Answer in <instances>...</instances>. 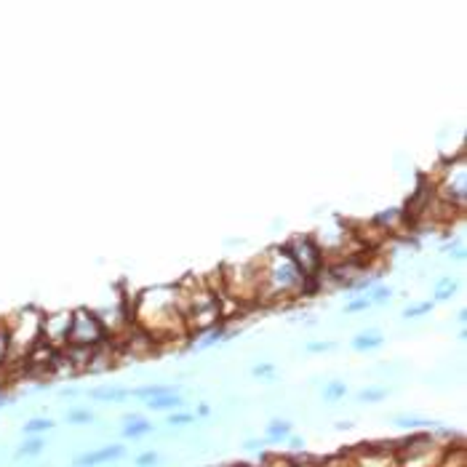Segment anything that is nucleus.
<instances>
[{
  "mask_svg": "<svg viewBox=\"0 0 467 467\" xmlns=\"http://www.w3.org/2000/svg\"><path fill=\"white\" fill-rule=\"evenodd\" d=\"M259 267V302H283V299H296L305 296L307 278L299 272V267L291 262V257L283 251V246L270 248L265 257L257 262Z\"/></svg>",
  "mask_w": 467,
  "mask_h": 467,
  "instance_id": "obj_1",
  "label": "nucleus"
},
{
  "mask_svg": "<svg viewBox=\"0 0 467 467\" xmlns=\"http://www.w3.org/2000/svg\"><path fill=\"white\" fill-rule=\"evenodd\" d=\"M6 323V339H8V350H6V363H19L24 366V358L32 353V347L41 342V326H43V312L38 307H24L14 312Z\"/></svg>",
  "mask_w": 467,
  "mask_h": 467,
  "instance_id": "obj_2",
  "label": "nucleus"
},
{
  "mask_svg": "<svg viewBox=\"0 0 467 467\" xmlns=\"http://www.w3.org/2000/svg\"><path fill=\"white\" fill-rule=\"evenodd\" d=\"M283 251L289 254L291 262L299 267V272L307 281H321V272L326 267V257H323L321 246L312 235H294L289 243H283Z\"/></svg>",
  "mask_w": 467,
  "mask_h": 467,
  "instance_id": "obj_3",
  "label": "nucleus"
},
{
  "mask_svg": "<svg viewBox=\"0 0 467 467\" xmlns=\"http://www.w3.org/2000/svg\"><path fill=\"white\" fill-rule=\"evenodd\" d=\"M107 334L102 329V323L96 321L94 310H72V323H69V336H67V345L72 347H89V350H96L102 345H107Z\"/></svg>",
  "mask_w": 467,
  "mask_h": 467,
  "instance_id": "obj_4",
  "label": "nucleus"
},
{
  "mask_svg": "<svg viewBox=\"0 0 467 467\" xmlns=\"http://www.w3.org/2000/svg\"><path fill=\"white\" fill-rule=\"evenodd\" d=\"M69 323H72V310L59 312H43V326H41V342L54 347V350H65L67 336H69Z\"/></svg>",
  "mask_w": 467,
  "mask_h": 467,
  "instance_id": "obj_5",
  "label": "nucleus"
},
{
  "mask_svg": "<svg viewBox=\"0 0 467 467\" xmlns=\"http://www.w3.org/2000/svg\"><path fill=\"white\" fill-rule=\"evenodd\" d=\"M126 454V448L120 444H112V446H102V448H94V451H86V454H80V457H75V467H99V465H107L112 459H120Z\"/></svg>",
  "mask_w": 467,
  "mask_h": 467,
  "instance_id": "obj_6",
  "label": "nucleus"
},
{
  "mask_svg": "<svg viewBox=\"0 0 467 467\" xmlns=\"http://www.w3.org/2000/svg\"><path fill=\"white\" fill-rule=\"evenodd\" d=\"M227 336H230V332H227L222 323H219V326H214V329H208V332L195 334L190 345H193V350H208V347H214V345L224 342Z\"/></svg>",
  "mask_w": 467,
  "mask_h": 467,
  "instance_id": "obj_7",
  "label": "nucleus"
},
{
  "mask_svg": "<svg viewBox=\"0 0 467 467\" xmlns=\"http://www.w3.org/2000/svg\"><path fill=\"white\" fill-rule=\"evenodd\" d=\"M131 398H142L150 400L158 398V395H174V393H182L179 384H142V387H129Z\"/></svg>",
  "mask_w": 467,
  "mask_h": 467,
  "instance_id": "obj_8",
  "label": "nucleus"
},
{
  "mask_svg": "<svg viewBox=\"0 0 467 467\" xmlns=\"http://www.w3.org/2000/svg\"><path fill=\"white\" fill-rule=\"evenodd\" d=\"M291 433H294V424L291 422H286V420H272V422L267 424L262 441H265V444H286Z\"/></svg>",
  "mask_w": 467,
  "mask_h": 467,
  "instance_id": "obj_9",
  "label": "nucleus"
},
{
  "mask_svg": "<svg viewBox=\"0 0 467 467\" xmlns=\"http://www.w3.org/2000/svg\"><path fill=\"white\" fill-rule=\"evenodd\" d=\"M144 406H147L150 411H179V409L184 406V398H182V393H174V395H158V398L144 400Z\"/></svg>",
  "mask_w": 467,
  "mask_h": 467,
  "instance_id": "obj_10",
  "label": "nucleus"
},
{
  "mask_svg": "<svg viewBox=\"0 0 467 467\" xmlns=\"http://www.w3.org/2000/svg\"><path fill=\"white\" fill-rule=\"evenodd\" d=\"M384 345V336L379 332H363L358 334L356 339L350 342V347L353 350H358V353H369V350H377V347H382Z\"/></svg>",
  "mask_w": 467,
  "mask_h": 467,
  "instance_id": "obj_11",
  "label": "nucleus"
},
{
  "mask_svg": "<svg viewBox=\"0 0 467 467\" xmlns=\"http://www.w3.org/2000/svg\"><path fill=\"white\" fill-rule=\"evenodd\" d=\"M89 395L91 398H96V400H110V403L123 400V398H131L129 387H94V390H89Z\"/></svg>",
  "mask_w": 467,
  "mask_h": 467,
  "instance_id": "obj_12",
  "label": "nucleus"
},
{
  "mask_svg": "<svg viewBox=\"0 0 467 467\" xmlns=\"http://www.w3.org/2000/svg\"><path fill=\"white\" fill-rule=\"evenodd\" d=\"M43 448H45L43 435H32V438H27V441L17 448V459H24V457H38Z\"/></svg>",
  "mask_w": 467,
  "mask_h": 467,
  "instance_id": "obj_13",
  "label": "nucleus"
},
{
  "mask_svg": "<svg viewBox=\"0 0 467 467\" xmlns=\"http://www.w3.org/2000/svg\"><path fill=\"white\" fill-rule=\"evenodd\" d=\"M345 395H347V382H342V379H332V382H326V387H323V400L336 403V400H342Z\"/></svg>",
  "mask_w": 467,
  "mask_h": 467,
  "instance_id": "obj_14",
  "label": "nucleus"
},
{
  "mask_svg": "<svg viewBox=\"0 0 467 467\" xmlns=\"http://www.w3.org/2000/svg\"><path fill=\"white\" fill-rule=\"evenodd\" d=\"M393 390L387 387V384H379V387H363L360 393H358V400L360 403H379V400H384L390 395Z\"/></svg>",
  "mask_w": 467,
  "mask_h": 467,
  "instance_id": "obj_15",
  "label": "nucleus"
},
{
  "mask_svg": "<svg viewBox=\"0 0 467 467\" xmlns=\"http://www.w3.org/2000/svg\"><path fill=\"white\" fill-rule=\"evenodd\" d=\"M155 430V424L147 422V420H136V422H129L123 427V438H142V435H150Z\"/></svg>",
  "mask_w": 467,
  "mask_h": 467,
  "instance_id": "obj_16",
  "label": "nucleus"
},
{
  "mask_svg": "<svg viewBox=\"0 0 467 467\" xmlns=\"http://www.w3.org/2000/svg\"><path fill=\"white\" fill-rule=\"evenodd\" d=\"M457 291V281L451 278V275H444V278H438V283H435V291H433V302H446L451 294Z\"/></svg>",
  "mask_w": 467,
  "mask_h": 467,
  "instance_id": "obj_17",
  "label": "nucleus"
},
{
  "mask_svg": "<svg viewBox=\"0 0 467 467\" xmlns=\"http://www.w3.org/2000/svg\"><path fill=\"white\" fill-rule=\"evenodd\" d=\"M54 427V420H48V417H35V420H30V422L24 424V435L27 438H32V435H43Z\"/></svg>",
  "mask_w": 467,
  "mask_h": 467,
  "instance_id": "obj_18",
  "label": "nucleus"
},
{
  "mask_svg": "<svg viewBox=\"0 0 467 467\" xmlns=\"http://www.w3.org/2000/svg\"><path fill=\"white\" fill-rule=\"evenodd\" d=\"M395 424H398V427H403V430H409V433H417V430L422 433V430H430V427H433L435 422L417 420V417H398V420H395Z\"/></svg>",
  "mask_w": 467,
  "mask_h": 467,
  "instance_id": "obj_19",
  "label": "nucleus"
},
{
  "mask_svg": "<svg viewBox=\"0 0 467 467\" xmlns=\"http://www.w3.org/2000/svg\"><path fill=\"white\" fill-rule=\"evenodd\" d=\"M366 296H369L371 307H379V305H387V302L393 299V289H390V286H374Z\"/></svg>",
  "mask_w": 467,
  "mask_h": 467,
  "instance_id": "obj_20",
  "label": "nucleus"
},
{
  "mask_svg": "<svg viewBox=\"0 0 467 467\" xmlns=\"http://www.w3.org/2000/svg\"><path fill=\"white\" fill-rule=\"evenodd\" d=\"M371 310V302H369V296H353V299H347V305H345V312L347 315H353V312H366Z\"/></svg>",
  "mask_w": 467,
  "mask_h": 467,
  "instance_id": "obj_21",
  "label": "nucleus"
},
{
  "mask_svg": "<svg viewBox=\"0 0 467 467\" xmlns=\"http://www.w3.org/2000/svg\"><path fill=\"white\" fill-rule=\"evenodd\" d=\"M198 417H195V411H171L169 414V422L166 424H171V427H184V424H190V422H195Z\"/></svg>",
  "mask_w": 467,
  "mask_h": 467,
  "instance_id": "obj_22",
  "label": "nucleus"
},
{
  "mask_svg": "<svg viewBox=\"0 0 467 467\" xmlns=\"http://www.w3.org/2000/svg\"><path fill=\"white\" fill-rule=\"evenodd\" d=\"M433 307H435V302H433V299L420 302V305H411V307H406V310H403V318H422V315H427V312H433Z\"/></svg>",
  "mask_w": 467,
  "mask_h": 467,
  "instance_id": "obj_23",
  "label": "nucleus"
},
{
  "mask_svg": "<svg viewBox=\"0 0 467 467\" xmlns=\"http://www.w3.org/2000/svg\"><path fill=\"white\" fill-rule=\"evenodd\" d=\"M67 422L69 424H89V422H94V414H91L89 409H72V411L67 414Z\"/></svg>",
  "mask_w": 467,
  "mask_h": 467,
  "instance_id": "obj_24",
  "label": "nucleus"
},
{
  "mask_svg": "<svg viewBox=\"0 0 467 467\" xmlns=\"http://www.w3.org/2000/svg\"><path fill=\"white\" fill-rule=\"evenodd\" d=\"M251 377H257V379H272V377H275V363L265 360V363H257V366H251Z\"/></svg>",
  "mask_w": 467,
  "mask_h": 467,
  "instance_id": "obj_25",
  "label": "nucleus"
},
{
  "mask_svg": "<svg viewBox=\"0 0 467 467\" xmlns=\"http://www.w3.org/2000/svg\"><path fill=\"white\" fill-rule=\"evenodd\" d=\"M305 350L307 353H332V350H336V342H332V339H326V342H307Z\"/></svg>",
  "mask_w": 467,
  "mask_h": 467,
  "instance_id": "obj_26",
  "label": "nucleus"
},
{
  "mask_svg": "<svg viewBox=\"0 0 467 467\" xmlns=\"http://www.w3.org/2000/svg\"><path fill=\"white\" fill-rule=\"evenodd\" d=\"M158 462H160L158 451H144V454H139V457L133 459V465L136 467H155Z\"/></svg>",
  "mask_w": 467,
  "mask_h": 467,
  "instance_id": "obj_27",
  "label": "nucleus"
},
{
  "mask_svg": "<svg viewBox=\"0 0 467 467\" xmlns=\"http://www.w3.org/2000/svg\"><path fill=\"white\" fill-rule=\"evenodd\" d=\"M6 350H8V339H6V323L0 321V369L6 363Z\"/></svg>",
  "mask_w": 467,
  "mask_h": 467,
  "instance_id": "obj_28",
  "label": "nucleus"
},
{
  "mask_svg": "<svg viewBox=\"0 0 467 467\" xmlns=\"http://www.w3.org/2000/svg\"><path fill=\"white\" fill-rule=\"evenodd\" d=\"M286 444H291V448H302V446H305V441H302V438H296V435L291 433L289 441H286Z\"/></svg>",
  "mask_w": 467,
  "mask_h": 467,
  "instance_id": "obj_29",
  "label": "nucleus"
},
{
  "mask_svg": "<svg viewBox=\"0 0 467 467\" xmlns=\"http://www.w3.org/2000/svg\"><path fill=\"white\" fill-rule=\"evenodd\" d=\"M208 414H211V406H208V403H200L195 417H208Z\"/></svg>",
  "mask_w": 467,
  "mask_h": 467,
  "instance_id": "obj_30",
  "label": "nucleus"
},
{
  "mask_svg": "<svg viewBox=\"0 0 467 467\" xmlns=\"http://www.w3.org/2000/svg\"><path fill=\"white\" fill-rule=\"evenodd\" d=\"M78 393H80L78 387H65V390H62V395H67V398H75Z\"/></svg>",
  "mask_w": 467,
  "mask_h": 467,
  "instance_id": "obj_31",
  "label": "nucleus"
},
{
  "mask_svg": "<svg viewBox=\"0 0 467 467\" xmlns=\"http://www.w3.org/2000/svg\"><path fill=\"white\" fill-rule=\"evenodd\" d=\"M334 427H336V430H350L353 424H350V422H336V424H334Z\"/></svg>",
  "mask_w": 467,
  "mask_h": 467,
  "instance_id": "obj_32",
  "label": "nucleus"
}]
</instances>
